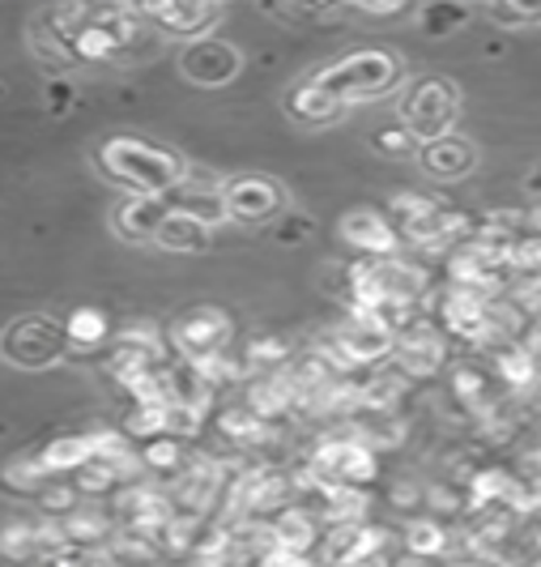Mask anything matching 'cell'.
Wrapping results in <instances>:
<instances>
[{
  "label": "cell",
  "mask_w": 541,
  "mask_h": 567,
  "mask_svg": "<svg viewBox=\"0 0 541 567\" xmlns=\"http://www.w3.org/2000/svg\"><path fill=\"white\" fill-rule=\"evenodd\" d=\"M98 167L124 184L133 197H167L184 184V158L163 145L137 142V137H112L98 145Z\"/></svg>",
  "instance_id": "1"
},
{
  "label": "cell",
  "mask_w": 541,
  "mask_h": 567,
  "mask_svg": "<svg viewBox=\"0 0 541 567\" xmlns=\"http://www.w3.org/2000/svg\"><path fill=\"white\" fill-rule=\"evenodd\" d=\"M303 474L324 486H371L379 478V453L367 449L354 431H329L320 435L308 456H303Z\"/></svg>",
  "instance_id": "2"
},
{
  "label": "cell",
  "mask_w": 541,
  "mask_h": 567,
  "mask_svg": "<svg viewBox=\"0 0 541 567\" xmlns=\"http://www.w3.org/2000/svg\"><path fill=\"white\" fill-rule=\"evenodd\" d=\"M315 82L324 90H333L345 107L363 103V99H384L388 90H397L400 60L393 52H384V48H363V52H350V56L333 60L329 69H320Z\"/></svg>",
  "instance_id": "3"
},
{
  "label": "cell",
  "mask_w": 541,
  "mask_h": 567,
  "mask_svg": "<svg viewBox=\"0 0 541 567\" xmlns=\"http://www.w3.org/2000/svg\"><path fill=\"white\" fill-rule=\"evenodd\" d=\"M456 120H460V90L448 78H423L400 99V124L418 145L452 137Z\"/></svg>",
  "instance_id": "4"
},
{
  "label": "cell",
  "mask_w": 541,
  "mask_h": 567,
  "mask_svg": "<svg viewBox=\"0 0 541 567\" xmlns=\"http://www.w3.org/2000/svg\"><path fill=\"white\" fill-rule=\"evenodd\" d=\"M69 354V338L64 324L48 320V316H22L0 333V359L22 371H43L56 368Z\"/></svg>",
  "instance_id": "5"
},
{
  "label": "cell",
  "mask_w": 541,
  "mask_h": 567,
  "mask_svg": "<svg viewBox=\"0 0 541 567\" xmlns=\"http://www.w3.org/2000/svg\"><path fill=\"white\" fill-rule=\"evenodd\" d=\"M230 341H235V320L214 303H197L171 324V350L184 363H205L230 350Z\"/></svg>",
  "instance_id": "6"
},
{
  "label": "cell",
  "mask_w": 541,
  "mask_h": 567,
  "mask_svg": "<svg viewBox=\"0 0 541 567\" xmlns=\"http://www.w3.org/2000/svg\"><path fill=\"white\" fill-rule=\"evenodd\" d=\"M393 368L405 380H430V375H439V371L448 368V333L435 320H427V316L409 320L397 333V346H393Z\"/></svg>",
  "instance_id": "7"
},
{
  "label": "cell",
  "mask_w": 541,
  "mask_h": 567,
  "mask_svg": "<svg viewBox=\"0 0 541 567\" xmlns=\"http://www.w3.org/2000/svg\"><path fill=\"white\" fill-rule=\"evenodd\" d=\"M112 516L119 529H137V534H149L158 538L175 516V504L167 495L163 483H149V478H137V483H124L112 499Z\"/></svg>",
  "instance_id": "8"
},
{
  "label": "cell",
  "mask_w": 541,
  "mask_h": 567,
  "mask_svg": "<svg viewBox=\"0 0 541 567\" xmlns=\"http://www.w3.org/2000/svg\"><path fill=\"white\" fill-rule=\"evenodd\" d=\"M490 299L482 290H460L448 286L439 295V329L448 338H460L478 350H495V324H490Z\"/></svg>",
  "instance_id": "9"
},
{
  "label": "cell",
  "mask_w": 541,
  "mask_h": 567,
  "mask_svg": "<svg viewBox=\"0 0 541 567\" xmlns=\"http://www.w3.org/2000/svg\"><path fill=\"white\" fill-rule=\"evenodd\" d=\"M222 200H227L235 223H269L278 218L285 205V193L278 179L269 175H235L222 184Z\"/></svg>",
  "instance_id": "10"
},
{
  "label": "cell",
  "mask_w": 541,
  "mask_h": 567,
  "mask_svg": "<svg viewBox=\"0 0 541 567\" xmlns=\"http://www.w3.org/2000/svg\"><path fill=\"white\" fill-rule=\"evenodd\" d=\"M145 22H154L167 34H179V39H209V30L222 22V4H205V0H167V4H142Z\"/></svg>",
  "instance_id": "11"
},
{
  "label": "cell",
  "mask_w": 541,
  "mask_h": 567,
  "mask_svg": "<svg viewBox=\"0 0 541 567\" xmlns=\"http://www.w3.org/2000/svg\"><path fill=\"white\" fill-rule=\"evenodd\" d=\"M179 69H184L188 82L197 85H227L239 78L243 56H239V48H230L227 39H197V43L184 48Z\"/></svg>",
  "instance_id": "12"
},
{
  "label": "cell",
  "mask_w": 541,
  "mask_h": 567,
  "mask_svg": "<svg viewBox=\"0 0 541 567\" xmlns=\"http://www.w3.org/2000/svg\"><path fill=\"white\" fill-rule=\"evenodd\" d=\"M337 230L354 252H363V260H384V256H397L400 248L397 227L379 209H350Z\"/></svg>",
  "instance_id": "13"
},
{
  "label": "cell",
  "mask_w": 541,
  "mask_h": 567,
  "mask_svg": "<svg viewBox=\"0 0 541 567\" xmlns=\"http://www.w3.org/2000/svg\"><path fill=\"white\" fill-rule=\"evenodd\" d=\"M448 389H452L456 405L465 410V414H474L478 423L490 419L503 401H499V380H495V371L482 368V363H474V359H465V363H456L452 375H448Z\"/></svg>",
  "instance_id": "14"
},
{
  "label": "cell",
  "mask_w": 541,
  "mask_h": 567,
  "mask_svg": "<svg viewBox=\"0 0 541 567\" xmlns=\"http://www.w3.org/2000/svg\"><path fill=\"white\" fill-rule=\"evenodd\" d=\"M167 205H171V214H184V218H193L200 227H222L230 218L227 200H222V184H197L193 175H184V184L167 193Z\"/></svg>",
  "instance_id": "15"
},
{
  "label": "cell",
  "mask_w": 541,
  "mask_h": 567,
  "mask_svg": "<svg viewBox=\"0 0 541 567\" xmlns=\"http://www.w3.org/2000/svg\"><path fill=\"white\" fill-rule=\"evenodd\" d=\"M248 405L257 410L264 423H282L285 414H294V410H299V384H294L290 368L269 371V375H252V384H248Z\"/></svg>",
  "instance_id": "16"
},
{
  "label": "cell",
  "mask_w": 541,
  "mask_h": 567,
  "mask_svg": "<svg viewBox=\"0 0 541 567\" xmlns=\"http://www.w3.org/2000/svg\"><path fill=\"white\" fill-rule=\"evenodd\" d=\"M490 371H495V380H503L508 389L524 393V389L541 384V354L529 341H508V346H495V350H490Z\"/></svg>",
  "instance_id": "17"
},
{
  "label": "cell",
  "mask_w": 541,
  "mask_h": 567,
  "mask_svg": "<svg viewBox=\"0 0 541 567\" xmlns=\"http://www.w3.org/2000/svg\"><path fill=\"white\" fill-rule=\"evenodd\" d=\"M34 453H39V465L48 470V478L77 474L82 465L94 461V431H64V435H52V440L39 444Z\"/></svg>",
  "instance_id": "18"
},
{
  "label": "cell",
  "mask_w": 541,
  "mask_h": 567,
  "mask_svg": "<svg viewBox=\"0 0 541 567\" xmlns=\"http://www.w3.org/2000/svg\"><path fill=\"white\" fill-rule=\"evenodd\" d=\"M269 529H273V546L290 550V555H312L315 546H320V538H324V525L308 508H299V504L278 512L269 520Z\"/></svg>",
  "instance_id": "19"
},
{
  "label": "cell",
  "mask_w": 541,
  "mask_h": 567,
  "mask_svg": "<svg viewBox=\"0 0 541 567\" xmlns=\"http://www.w3.org/2000/svg\"><path fill=\"white\" fill-rule=\"evenodd\" d=\"M418 158H423V167L427 175L435 179H465L469 171L478 167V150L474 142H465V137H439V142L430 145H418Z\"/></svg>",
  "instance_id": "20"
},
{
  "label": "cell",
  "mask_w": 541,
  "mask_h": 567,
  "mask_svg": "<svg viewBox=\"0 0 541 567\" xmlns=\"http://www.w3.org/2000/svg\"><path fill=\"white\" fill-rule=\"evenodd\" d=\"M285 112L294 115L299 124H312V128H320V124L342 120L345 103L333 94V90H324L315 78H308V82H299L290 94H285Z\"/></svg>",
  "instance_id": "21"
},
{
  "label": "cell",
  "mask_w": 541,
  "mask_h": 567,
  "mask_svg": "<svg viewBox=\"0 0 541 567\" xmlns=\"http://www.w3.org/2000/svg\"><path fill=\"white\" fill-rule=\"evenodd\" d=\"M218 431L230 449H264L278 440V423H264L257 410L243 401V405H227L218 414Z\"/></svg>",
  "instance_id": "22"
},
{
  "label": "cell",
  "mask_w": 541,
  "mask_h": 567,
  "mask_svg": "<svg viewBox=\"0 0 541 567\" xmlns=\"http://www.w3.org/2000/svg\"><path fill=\"white\" fill-rule=\"evenodd\" d=\"M167 214H171L167 197H128L115 209V230L124 239H133V244H145V239L158 235V227L167 223Z\"/></svg>",
  "instance_id": "23"
},
{
  "label": "cell",
  "mask_w": 541,
  "mask_h": 567,
  "mask_svg": "<svg viewBox=\"0 0 541 567\" xmlns=\"http://www.w3.org/2000/svg\"><path fill=\"white\" fill-rule=\"evenodd\" d=\"M345 431H354L367 449H400L405 444V435H409V426L400 419L397 410L388 414V410H354L350 419H345Z\"/></svg>",
  "instance_id": "24"
},
{
  "label": "cell",
  "mask_w": 541,
  "mask_h": 567,
  "mask_svg": "<svg viewBox=\"0 0 541 567\" xmlns=\"http://www.w3.org/2000/svg\"><path fill=\"white\" fill-rule=\"evenodd\" d=\"M167 393H171V405H184V410H193V414H205L209 405H214V384L200 375L197 363H184V359H175L167 363Z\"/></svg>",
  "instance_id": "25"
},
{
  "label": "cell",
  "mask_w": 541,
  "mask_h": 567,
  "mask_svg": "<svg viewBox=\"0 0 541 567\" xmlns=\"http://www.w3.org/2000/svg\"><path fill=\"white\" fill-rule=\"evenodd\" d=\"M400 550L409 555V559H448V550H452V534H448V525L444 520H435V516H414L409 525H405V534H400Z\"/></svg>",
  "instance_id": "26"
},
{
  "label": "cell",
  "mask_w": 541,
  "mask_h": 567,
  "mask_svg": "<svg viewBox=\"0 0 541 567\" xmlns=\"http://www.w3.org/2000/svg\"><path fill=\"white\" fill-rule=\"evenodd\" d=\"M137 453H142V470H145V474L163 478V486L175 483V478L188 470V461H193V449H188V440H175V435H158V440L142 444Z\"/></svg>",
  "instance_id": "27"
},
{
  "label": "cell",
  "mask_w": 541,
  "mask_h": 567,
  "mask_svg": "<svg viewBox=\"0 0 541 567\" xmlns=\"http://www.w3.org/2000/svg\"><path fill=\"white\" fill-rule=\"evenodd\" d=\"M60 525H64V534H69L73 546H90V550H107L112 538L119 534V525H115L112 512H98V508L69 512Z\"/></svg>",
  "instance_id": "28"
},
{
  "label": "cell",
  "mask_w": 541,
  "mask_h": 567,
  "mask_svg": "<svg viewBox=\"0 0 541 567\" xmlns=\"http://www.w3.org/2000/svg\"><path fill=\"white\" fill-rule=\"evenodd\" d=\"M52 483L48 478V470L39 465V453H13L9 461H0V486L9 491V495H22V499H39L43 495V486Z\"/></svg>",
  "instance_id": "29"
},
{
  "label": "cell",
  "mask_w": 541,
  "mask_h": 567,
  "mask_svg": "<svg viewBox=\"0 0 541 567\" xmlns=\"http://www.w3.org/2000/svg\"><path fill=\"white\" fill-rule=\"evenodd\" d=\"M243 363H248V375H269V371L290 368L299 354H294V341L278 338V333H260V338L243 341Z\"/></svg>",
  "instance_id": "30"
},
{
  "label": "cell",
  "mask_w": 541,
  "mask_h": 567,
  "mask_svg": "<svg viewBox=\"0 0 541 567\" xmlns=\"http://www.w3.org/2000/svg\"><path fill=\"white\" fill-rule=\"evenodd\" d=\"M405 389H409V380L397 368L371 371V375L358 380V410H388L393 414L405 401Z\"/></svg>",
  "instance_id": "31"
},
{
  "label": "cell",
  "mask_w": 541,
  "mask_h": 567,
  "mask_svg": "<svg viewBox=\"0 0 541 567\" xmlns=\"http://www.w3.org/2000/svg\"><path fill=\"white\" fill-rule=\"evenodd\" d=\"M64 338H69V350H98L112 338V320L103 308H73L64 320Z\"/></svg>",
  "instance_id": "32"
},
{
  "label": "cell",
  "mask_w": 541,
  "mask_h": 567,
  "mask_svg": "<svg viewBox=\"0 0 541 567\" xmlns=\"http://www.w3.org/2000/svg\"><path fill=\"white\" fill-rule=\"evenodd\" d=\"M154 244L167 248V252H205L209 248V227H200L184 214H167V223L158 227Z\"/></svg>",
  "instance_id": "33"
},
{
  "label": "cell",
  "mask_w": 541,
  "mask_h": 567,
  "mask_svg": "<svg viewBox=\"0 0 541 567\" xmlns=\"http://www.w3.org/2000/svg\"><path fill=\"white\" fill-rule=\"evenodd\" d=\"M69 56L82 60V64H107V60L119 56V43H115L112 30H103L94 18H90V27L82 34H73V43H69Z\"/></svg>",
  "instance_id": "34"
},
{
  "label": "cell",
  "mask_w": 541,
  "mask_h": 567,
  "mask_svg": "<svg viewBox=\"0 0 541 567\" xmlns=\"http://www.w3.org/2000/svg\"><path fill=\"white\" fill-rule=\"evenodd\" d=\"M107 555L112 559H124V564H154L158 555H163V546L158 538H149V534H137V529H119L107 546Z\"/></svg>",
  "instance_id": "35"
},
{
  "label": "cell",
  "mask_w": 541,
  "mask_h": 567,
  "mask_svg": "<svg viewBox=\"0 0 541 567\" xmlns=\"http://www.w3.org/2000/svg\"><path fill=\"white\" fill-rule=\"evenodd\" d=\"M73 486L82 491V495H115L119 486H124V478H119V470L115 465H107V461H90V465H82L77 474H73Z\"/></svg>",
  "instance_id": "36"
},
{
  "label": "cell",
  "mask_w": 541,
  "mask_h": 567,
  "mask_svg": "<svg viewBox=\"0 0 541 567\" xmlns=\"http://www.w3.org/2000/svg\"><path fill=\"white\" fill-rule=\"evenodd\" d=\"M418 22H423V30H427L430 39H444V34H452L456 27L469 22V9L465 4H427L418 13Z\"/></svg>",
  "instance_id": "37"
},
{
  "label": "cell",
  "mask_w": 541,
  "mask_h": 567,
  "mask_svg": "<svg viewBox=\"0 0 541 567\" xmlns=\"http://www.w3.org/2000/svg\"><path fill=\"white\" fill-rule=\"evenodd\" d=\"M77 499H82V491H77V486L64 483V478H52V483L43 486V495H39V512H43V516H56V520H64L69 512L82 508Z\"/></svg>",
  "instance_id": "38"
},
{
  "label": "cell",
  "mask_w": 541,
  "mask_h": 567,
  "mask_svg": "<svg viewBox=\"0 0 541 567\" xmlns=\"http://www.w3.org/2000/svg\"><path fill=\"white\" fill-rule=\"evenodd\" d=\"M512 274H541V227L533 223L512 239Z\"/></svg>",
  "instance_id": "39"
},
{
  "label": "cell",
  "mask_w": 541,
  "mask_h": 567,
  "mask_svg": "<svg viewBox=\"0 0 541 567\" xmlns=\"http://www.w3.org/2000/svg\"><path fill=\"white\" fill-rule=\"evenodd\" d=\"M482 18L503 30L541 27V4H482Z\"/></svg>",
  "instance_id": "40"
},
{
  "label": "cell",
  "mask_w": 541,
  "mask_h": 567,
  "mask_svg": "<svg viewBox=\"0 0 541 567\" xmlns=\"http://www.w3.org/2000/svg\"><path fill=\"white\" fill-rule=\"evenodd\" d=\"M371 142H375L379 154H393V158H405V154L418 145L414 137H409V128H405V124H388V128H379Z\"/></svg>",
  "instance_id": "41"
},
{
  "label": "cell",
  "mask_w": 541,
  "mask_h": 567,
  "mask_svg": "<svg viewBox=\"0 0 541 567\" xmlns=\"http://www.w3.org/2000/svg\"><path fill=\"white\" fill-rule=\"evenodd\" d=\"M393 504H397L400 512H414L427 504V486L423 483H409V478H400L397 486H393Z\"/></svg>",
  "instance_id": "42"
},
{
  "label": "cell",
  "mask_w": 541,
  "mask_h": 567,
  "mask_svg": "<svg viewBox=\"0 0 541 567\" xmlns=\"http://www.w3.org/2000/svg\"><path fill=\"white\" fill-rule=\"evenodd\" d=\"M257 567H320L312 564V555H290V550H269Z\"/></svg>",
  "instance_id": "43"
},
{
  "label": "cell",
  "mask_w": 541,
  "mask_h": 567,
  "mask_svg": "<svg viewBox=\"0 0 541 567\" xmlns=\"http://www.w3.org/2000/svg\"><path fill=\"white\" fill-rule=\"evenodd\" d=\"M308 230H312V218L294 214V218H285L282 227H278V239H282V244H299V239H303Z\"/></svg>",
  "instance_id": "44"
},
{
  "label": "cell",
  "mask_w": 541,
  "mask_h": 567,
  "mask_svg": "<svg viewBox=\"0 0 541 567\" xmlns=\"http://www.w3.org/2000/svg\"><path fill=\"white\" fill-rule=\"evenodd\" d=\"M73 99H77V94H73V85H69V82L48 85V103H52V112H56V115L69 112V107H73Z\"/></svg>",
  "instance_id": "45"
},
{
  "label": "cell",
  "mask_w": 541,
  "mask_h": 567,
  "mask_svg": "<svg viewBox=\"0 0 541 567\" xmlns=\"http://www.w3.org/2000/svg\"><path fill=\"white\" fill-rule=\"evenodd\" d=\"M358 13L363 18H397L405 13V4H358Z\"/></svg>",
  "instance_id": "46"
},
{
  "label": "cell",
  "mask_w": 541,
  "mask_h": 567,
  "mask_svg": "<svg viewBox=\"0 0 541 567\" xmlns=\"http://www.w3.org/2000/svg\"><path fill=\"white\" fill-rule=\"evenodd\" d=\"M524 188H529V193H533V197L541 200V167L533 171V175H529V179H524Z\"/></svg>",
  "instance_id": "47"
},
{
  "label": "cell",
  "mask_w": 541,
  "mask_h": 567,
  "mask_svg": "<svg viewBox=\"0 0 541 567\" xmlns=\"http://www.w3.org/2000/svg\"><path fill=\"white\" fill-rule=\"evenodd\" d=\"M397 567H430V564H423V559H409V555H405V559H397Z\"/></svg>",
  "instance_id": "48"
},
{
  "label": "cell",
  "mask_w": 541,
  "mask_h": 567,
  "mask_svg": "<svg viewBox=\"0 0 541 567\" xmlns=\"http://www.w3.org/2000/svg\"><path fill=\"white\" fill-rule=\"evenodd\" d=\"M171 567H197V564H193V559H184V564H171Z\"/></svg>",
  "instance_id": "49"
},
{
  "label": "cell",
  "mask_w": 541,
  "mask_h": 567,
  "mask_svg": "<svg viewBox=\"0 0 541 567\" xmlns=\"http://www.w3.org/2000/svg\"><path fill=\"white\" fill-rule=\"evenodd\" d=\"M94 567H115V559H103V564H94Z\"/></svg>",
  "instance_id": "50"
},
{
  "label": "cell",
  "mask_w": 541,
  "mask_h": 567,
  "mask_svg": "<svg viewBox=\"0 0 541 567\" xmlns=\"http://www.w3.org/2000/svg\"><path fill=\"white\" fill-rule=\"evenodd\" d=\"M0 567H9V564H0Z\"/></svg>",
  "instance_id": "51"
}]
</instances>
